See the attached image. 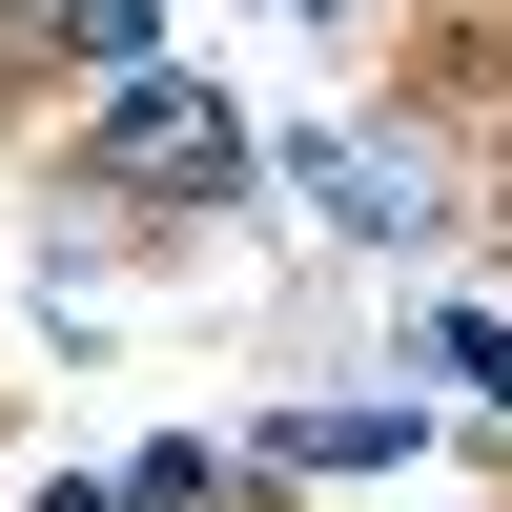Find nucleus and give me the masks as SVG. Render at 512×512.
I'll list each match as a JSON object with an SVG mask.
<instances>
[{
  "label": "nucleus",
  "instance_id": "obj_1",
  "mask_svg": "<svg viewBox=\"0 0 512 512\" xmlns=\"http://www.w3.org/2000/svg\"><path fill=\"white\" fill-rule=\"evenodd\" d=\"M82 185H246V123L205 103V82H123V103L82 123Z\"/></svg>",
  "mask_w": 512,
  "mask_h": 512
}]
</instances>
